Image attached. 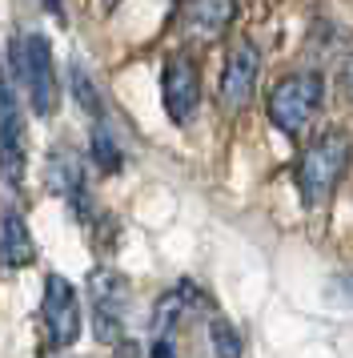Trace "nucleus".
Returning <instances> with one entry per match:
<instances>
[{
  "instance_id": "obj_1",
  "label": "nucleus",
  "mask_w": 353,
  "mask_h": 358,
  "mask_svg": "<svg viewBox=\"0 0 353 358\" xmlns=\"http://www.w3.org/2000/svg\"><path fill=\"white\" fill-rule=\"evenodd\" d=\"M350 157H353V145L341 129L321 133L317 141L301 153V162H297V194H301V201L309 210H317V206H325L333 197L337 181L350 173Z\"/></svg>"
},
{
  "instance_id": "obj_2",
  "label": "nucleus",
  "mask_w": 353,
  "mask_h": 358,
  "mask_svg": "<svg viewBox=\"0 0 353 358\" xmlns=\"http://www.w3.org/2000/svg\"><path fill=\"white\" fill-rule=\"evenodd\" d=\"M321 101H325V77L317 69H297L269 89L265 113H269L273 129H281L285 137H301L321 113Z\"/></svg>"
},
{
  "instance_id": "obj_3",
  "label": "nucleus",
  "mask_w": 353,
  "mask_h": 358,
  "mask_svg": "<svg viewBox=\"0 0 353 358\" xmlns=\"http://www.w3.org/2000/svg\"><path fill=\"white\" fill-rule=\"evenodd\" d=\"M13 65L16 77L24 81L36 117H52L57 109V61H52V45L40 33L29 41H13Z\"/></svg>"
},
{
  "instance_id": "obj_4",
  "label": "nucleus",
  "mask_w": 353,
  "mask_h": 358,
  "mask_svg": "<svg viewBox=\"0 0 353 358\" xmlns=\"http://www.w3.org/2000/svg\"><path fill=\"white\" fill-rule=\"evenodd\" d=\"M160 105L173 125L193 121L197 105H201V69L193 52H169L160 65Z\"/></svg>"
},
{
  "instance_id": "obj_5",
  "label": "nucleus",
  "mask_w": 353,
  "mask_h": 358,
  "mask_svg": "<svg viewBox=\"0 0 353 358\" xmlns=\"http://www.w3.org/2000/svg\"><path fill=\"white\" fill-rule=\"evenodd\" d=\"M89 302H93V326L100 342L125 338V310H128V282L117 270H93L89 274Z\"/></svg>"
},
{
  "instance_id": "obj_6",
  "label": "nucleus",
  "mask_w": 353,
  "mask_h": 358,
  "mask_svg": "<svg viewBox=\"0 0 353 358\" xmlns=\"http://www.w3.org/2000/svg\"><path fill=\"white\" fill-rule=\"evenodd\" d=\"M40 318H45L48 342L52 346H73L80 338V302L73 282L61 274L45 278V294H40Z\"/></svg>"
},
{
  "instance_id": "obj_7",
  "label": "nucleus",
  "mask_w": 353,
  "mask_h": 358,
  "mask_svg": "<svg viewBox=\"0 0 353 358\" xmlns=\"http://www.w3.org/2000/svg\"><path fill=\"white\" fill-rule=\"evenodd\" d=\"M0 173L13 189L24 181V125H20V105L13 97L4 61H0Z\"/></svg>"
},
{
  "instance_id": "obj_8",
  "label": "nucleus",
  "mask_w": 353,
  "mask_h": 358,
  "mask_svg": "<svg viewBox=\"0 0 353 358\" xmlns=\"http://www.w3.org/2000/svg\"><path fill=\"white\" fill-rule=\"evenodd\" d=\"M257 77H261V49L245 36L233 49L225 52V69H221V105L225 109H245L257 93Z\"/></svg>"
},
{
  "instance_id": "obj_9",
  "label": "nucleus",
  "mask_w": 353,
  "mask_h": 358,
  "mask_svg": "<svg viewBox=\"0 0 353 358\" xmlns=\"http://www.w3.org/2000/svg\"><path fill=\"white\" fill-rule=\"evenodd\" d=\"M237 20V0H185L176 24L189 41H221Z\"/></svg>"
},
{
  "instance_id": "obj_10",
  "label": "nucleus",
  "mask_w": 353,
  "mask_h": 358,
  "mask_svg": "<svg viewBox=\"0 0 353 358\" xmlns=\"http://www.w3.org/2000/svg\"><path fill=\"white\" fill-rule=\"evenodd\" d=\"M32 254L36 250H32V234L24 226V217L16 210H4V217H0V258H4V266L20 270L32 262Z\"/></svg>"
},
{
  "instance_id": "obj_11",
  "label": "nucleus",
  "mask_w": 353,
  "mask_h": 358,
  "mask_svg": "<svg viewBox=\"0 0 353 358\" xmlns=\"http://www.w3.org/2000/svg\"><path fill=\"white\" fill-rule=\"evenodd\" d=\"M48 185H52L57 194L80 201V165H77L73 153H52V157H48Z\"/></svg>"
},
{
  "instance_id": "obj_12",
  "label": "nucleus",
  "mask_w": 353,
  "mask_h": 358,
  "mask_svg": "<svg viewBox=\"0 0 353 358\" xmlns=\"http://www.w3.org/2000/svg\"><path fill=\"white\" fill-rule=\"evenodd\" d=\"M205 330H209V350H213V358H241L245 342H241V334L225 322L221 314H209Z\"/></svg>"
},
{
  "instance_id": "obj_13",
  "label": "nucleus",
  "mask_w": 353,
  "mask_h": 358,
  "mask_svg": "<svg viewBox=\"0 0 353 358\" xmlns=\"http://www.w3.org/2000/svg\"><path fill=\"white\" fill-rule=\"evenodd\" d=\"M89 153H93V162L100 173H117L121 169V149H117V141L109 137V129L96 121V129H93V145H89Z\"/></svg>"
},
{
  "instance_id": "obj_14",
  "label": "nucleus",
  "mask_w": 353,
  "mask_h": 358,
  "mask_svg": "<svg viewBox=\"0 0 353 358\" xmlns=\"http://www.w3.org/2000/svg\"><path fill=\"white\" fill-rule=\"evenodd\" d=\"M73 93H77V101H80V109L84 113H93V117H100V97H96V85L84 77V69H73Z\"/></svg>"
},
{
  "instance_id": "obj_15",
  "label": "nucleus",
  "mask_w": 353,
  "mask_h": 358,
  "mask_svg": "<svg viewBox=\"0 0 353 358\" xmlns=\"http://www.w3.org/2000/svg\"><path fill=\"white\" fill-rule=\"evenodd\" d=\"M337 85H341V93L353 101V52L341 57V65H337Z\"/></svg>"
},
{
  "instance_id": "obj_16",
  "label": "nucleus",
  "mask_w": 353,
  "mask_h": 358,
  "mask_svg": "<svg viewBox=\"0 0 353 358\" xmlns=\"http://www.w3.org/2000/svg\"><path fill=\"white\" fill-rule=\"evenodd\" d=\"M40 4H45V13H52L57 20H64V4L61 0H40Z\"/></svg>"
}]
</instances>
